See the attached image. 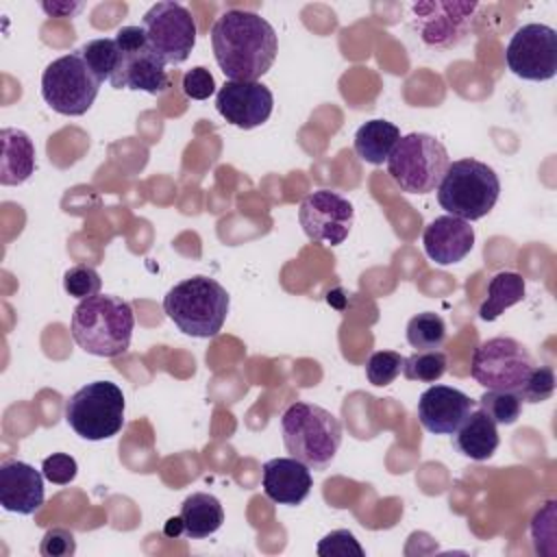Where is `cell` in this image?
<instances>
[{
  "label": "cell",
  "instance_id": "6da1fadb",
  "mask_svg": "<svg viewBox=\"0 0 557 557\" xmlns=\"http://www.w3.org/2000/svg\"><path fill=\"white\" fill-rule=\"evenodd\" d=\"M211 46L215 63L228 81H259L276 59L278 37L259 13L228 9L211 28Z\"/></svg>",
  "mask_w": 557,
  "mask_h": 557
},
{
  "label": "cell",
  "instance_id": "7a4b0ae2",
  "mask_svg": "<svg viewBox=\"0 0 557 557\" xmlns=\"http://www.w3.org/2000/svg\"><path fill=\"white\" fill-rule=\"evenodd\" d=\"M135 315L126 300L96 294L81 300L72 313V337L89 355L117 357L128 350Z\"/></svg>",
  "mask_w": 557,
  "mask_h": 557
},
{
  "label": "cell",
  "instance_id": "3957f363",
  "mask_svg": "<svg viewBox=\"0 0 557 557\" xmlns=\"http://www.w3.org/2000/svg\"><path fill=\"white\" fill-rule=\"evenodd\" d=\"M281 435L289 457L324 470L339 450L342 422L320 405L296 400L281 416Z\"/></svg>",
  "mask_w": 557,
  "mask_h": 557
},
{
  "label": "cell",
  "instance_id": "277c9868",
  "mask_svg": "<svg viewBox=\"0 0 557 557\" xmlns=\"http://www.w3.org/2000/svg\"><path fill=\"white\" fill-rule=\"evenodd\" d=\"M228 305L226 289L202 274L176 283L163 298L168 318L191 337H215L224 326Z\"/></svg>",
  "mask_w": 557,
  "mask_h": 557
},
{
  "label": "cell",
  "instance_id": "5b68a950",
  "mask_svg": "<svg viewBox=\"0 0 557 557\" xmlns=\"http://www.w3.org/2000/svg\"><path fill=\"white\" fill-rule=\"evenodd\" d=\"M498 196V174L494 168L472 157L448 163L437 185V202L442 209L466 222L485 218L494 209Z\"/></svg>",
  "mask_w": 557,
  "mask_h": 557
},
{
  "label": "cell",
  "instance_id": "8992f818",
  "mask_svg": "<svg viewBox=\"0 0 557 557\" xmlns=\"http://www.w3.org/2000/svg\"><path fill=\"white\" fill-rule=\"evenodd\" d=\"M387 174L405 194H429L437 189L450 159L446 146L429 133L400 137L387 157Z\"/></svg>",
  "mask_w": 557,
  "mask_h": 557
},
{
  "label": "cell",
  "instance_id": "52a82bcc",
  "mask_svg": "<svg viewBox=\"0 0 557 557\" xmlns=\"http://www.w3.org/2000/svg\"><path fill=\"white\" fill-rule=\"evenodd\" d=\"M124 394L111 381H94L76 389L65 403V422L89 442L117 435L124 426Z\"/></svg>",
  "mask_w": 557,
  "mask_h": 557
},
{
  "label": "cell",
  "instance_id": "ba28073f",
  "mask_svg": "<svg viewBox=\"0 0 557 557\" xmlns=\"http://www.w3.org/2000/svg\"><path fill=\"white\" fill-rule=\"evenodd\" d=\"M100 85L81 50H76L48 63L41 74V98L61 115H83L91 109Z\"/></svg>",
  "mask_w": 557,
  "mask_h": 557
},
{
  "label": "cell",
  "instance_id": "9c48e42d",
  "mask_svg": "<svg viewBox=\"0 0 557 557\" xmlns=\"http://www.w3.org/2000/svg\"><path fill=\"white\" fill-rule=\"evenodd\" d=\"M535 361L527 346L513 337H490L481 342L470 361L472 379L485 389L516 392L524 385Z\"/></svg>",
  "mask_w": 557,
  "mask_h": 557
},
{
  "label": "cell",
  "instance_id": "30bf717a",
  "mask_svg": "<svg viewBox=\"0 0 557 557\" xmlns=\"http://www.w3.org/2000/svg\"><path fill=\"white\" fill-rule=\"evenodd\" d=\"M120 61L109 78L115 89H135L146 94H163L170 87L163 59L148 46L141 26H122L115 33Z\"/></svg>",
  "mask_w": 557,
  "mask_h": 557
},
{
  "label": "cell",
  "instance_id": "8fae6325",
  "mask_svg": "<svg viewBox=\"0 0 557 557\" xmlns=\"http://www.w3.org/2000/svg\"><path fill=\"white\" fill-rule=\"evenodd\" d=\"M479 11V2H418L411 7V28L424 46L450 50L474 33Z\"/></svg>",
  "mask_w": 557,
  "mask_h": 557
},
{
  "label": "cell",
  "instance_id": "7c38bea8",
  "mask_svg": "<svg viewBox=\"0 0 557 557\" xmlns=\"http://www.w3.org/2000/svg\"><path fill=\"white\" fill-rule=\"evenodd\" d=\"M141 28L148 46L163 59L165 65H181L196 46V20L187 7L178 2H157L144 17Z\"/></svg>",
  "mask_w": 557,
  "mask_h": 557
},
{
  "label": "cell",
  "instance_id": "4fadbf2b",
  "mask_svg": "<svg viewBox=\"0 0 557 557\" xmlns=\"http://www.w3.org/2000/svg\"><path fill=\"white\" fill-rule=\"evenodd\" d=\"M505 61L524 81H550L557 74V33L546 24H524L511 35Z\"/></svg>",
  "mask_w": 557,
  "mask_h": 557
},
{
  "label": "cell",
  "instance_id": "5bb4252c",
  "mask_svg": "<svg viewBox=\"0 0 557 557\" xmlns=\"http://www.w3.org/2000/svg\"><path fill=\"white\" fill-rule=\"evenodd\" d=\"M298 220L311 242L339 246L355 222V209L348 198L333 189H318L302 198Z\"/></svg>",
  "mask_w": 557,
  "mask_h": 557
},
{
  "label": "cell",
  "instance_id": "9a60e30c",
  "mask_svg": "<svg viewBox=\"0 0 557 557\" xmlns=\"http://www.w3.org/2000/svg\"><path fill=\"white\" fill-rule=\"evenodd\" d=\"M215 109L228 124L250 131L268 122L274 96L261 81H226L218 89Z\"/></svg>",
  "mask_w": 557,
  "mask_h": 557
},
{
  "label": "cell",
  "instance_id": "2e32d148",
  "mask_svg": "<svg viewBox=\"0 0 557 557\" xmlns=\"http://www.w3.org/2000/svg\"><path fill=\"white\" fill-rule=\"evenodd\" d=\"M472 407L474 400L466 392L450 385H431L420 394L416 413L429 433L453 435Z\"/></svg>",
  "mask_w": 557,
  "mask_h": 557
},
{
  "label": "cell",
  "instance_id": "e0dca14e",
  "mask_svg": "<svg viewBox=\"0 0 557 557\" xmlns=\"http://www.w3.org/2000/svg\"><path fill=\"white\" fill-rule=\"evenodd\" d=\"M44 472L20 459L0 463V505L7 511L30 516L44 505Z\"/></svg>",
  "mask_w": 557,
  "mask_h": 557
},
{
  "label": "cell",
  "instance_id": "ac0fdd59",
  "mask_svg": "<svg viewBox=\"0 0 557 557\" xmlns=\"http://www.w3.org/2000/svg\"><path fill=\"white\" fill-rule=\"evenodd\" d=\"M426 257L437 265H453L466 259L474 246V228L457 215H437L422 233Z\"/></svg>",
  "mask_w": 557,
  "mask_h": 557
},
{
  "label": "cell",
  "instance_id": "d6986e66",
  "mask_svg": "<svg viewBox=\"0 0 557 557\" xmlns=\"http://www.w3.org/2000/svg\"><path fill=\"white\" fill-rule=\"evenodd\" d=\"M311 485V468L296 457H274L263 463V492L278 505H300Z\"/></svg>",
  "mask_w": 557,
  "mask_h": 557
},
{
  "label": "cell",
  "instance_id": "ffe728a7",
  "mask_svg": "<svg viewBox=\"0 0 557 557\" xmlns=\"http://www.w3.org/2000/svg\"><path fill=\"white\" fill-rule=\"evenodd\" d=\"M498 444V424L481 407L472 409L453 433V446L457 448V453L474 461L490 459L496 453Z\"/></svg>",
  "mask_w": 557,
  "mask_h": 557
},
{
  "label": "cell",
  "instance_id": "44dd1931",
  "mask_svg": "<svg viewBox=\"0 0 557 557\" xmlns=\"http://www.w3.org/2000/svg\"><path fill=\"white\" fill-rule=\"evenodd\" d=\"M2 157H0V183L22 185L35 172V144L22 128H2Z\"/></svg>",
  "mask_w": 557,
  "mask_h": 557
},
{
  "label": "cell",
  "instance_id": "7402d4cb",
  "mask_svg": "<svg viewBox=\"0 0 557 557\" xmlns=\"http://www.w3.org/2000/svg\"><path fill=\"white\" fill-rule=\"evenodd\" d=\"M183 533L191 540H202L215 533L224 522L222 503L207 492H194L181 505Z\"/></svg>",
  "mask_w": 557,
  "mask_h": 557
},
{
  "label": "cell",
  "instance_id": "603a6c76",
  "mask_svg": "<svg viewBox=\"0 0 557 557\" xmlns=\"http://www.w3.org/2000/svg\"><path fill=\"white\" fill-rule=\"evenodd\" d=\"M400 139V128L387 120H370L361 124L355 133V152L361 161L381 165L387 161L396 141Z\"/></svg>",
  "mask_w": 557,
  "mask_h": 557
},
{
  "label": "cell",
  "instance_id": "cb8c5ba5",
  "mask_svg": "<svg viewBox=\"0 0 557 557\" xmlns=\"http://www.w3.org/2000/svg\"><path fill=\"white\" fill-rule=\"evenodd\" d=\"M524 298V278L518 272H496L487 283V298L479 307V318L496 320L505 309Z\"/></svg>",
  "mask_w": 557,
  "mask_h": 557
},
{
  "label": "cell",
  "instance_id": "d4e9b609",
  "mask_svg": "<svg viewBox=\"0 0 557 557\" xmlns=\"http://www.w3.org/2000/svg\"><path fill=\"white\" fill-rule=\"evenodd\" d=\"M407 342L416 350H440L446 342V322L440 313L422 311L407 322Z\"/></svg>",
  "mask_w": 557,
  "mask_h": 557
},
{
  "label": "cell",
  "instance_id": "484cf974",
  "mask_svg": "<svg viewBox=\"0 0 557 557\" xmlns=\"http://www.w3.org/2000/svg\"><path fill=\"white\" fill-rule=\"evenodd\" d=\"M81 54L87 61V65L91 67V72L98 76L100 83H104L113 76L117 61H120V48H117L115 37L91 39V41L83 44Z\"/></svg>",
  "mask_w": 557,
  "mask_h": 557
},
{
  "label": "cell",
  "instance_id": "4316f807",
  "mask_svg": "<svg viewBox=\"0 0 557 557\" xmlns=\"http://www.w3.org/2000/svg\"><path fill=\"white\" fill-rule=\"evenodd\" d=\"M446 366H448L446 352H442V350H416L413 355L405 357L403 374L409 381L435 383L444 376Z\"/></svg>",
  "mask_w": 557,
  "mask_h": 557
},
{
  "label": "cell",
  "instance_id": "83f0119b",
  "mask_svg": "<svg viewBox=\"0 0 557 557\" xmlns=\"http://www.w3.org/2000/svg\"><path fill=\"white\" fill-rule=\"evenodd\" d=\"M479 407L496 424H513L522 413V400L516 392L507 389H487L479 398Z\"/></svg>",
  "mask_w": 557,
  "mask_h": 557
},
{
  "label": "cell",
  "instance_id": "f1b7e54d",
  "mask_svg": "<svg viewBox=\"0 0 557 557\" xmlns=\"http://www.w3.org/2000/svg\"><path fill=\"white\" fill-rule=\"evenodd\" d=\"M403 361L405 357L396 350H376L370 355L366 363V374L372 385L385 387L394 383V379L403 372Z\"/></svg>",
  "mask_w": 557,
  "mask_h": 557
},
{
  "label": "cell",
  "instance_id": "f546056e",
  "mask_svg": "<svg viewBox=\"0 0 557 557\" xmlns=\"http://www.w3.org/2000/svg\"><path fill=\"white\" fill-rule=\"evenodd\" d=\"M102 287V281H100V274L96 272V268L91 265H85V263H78V265H72L65 274H63V289L78 298V300H85L89 296H96Z\"/></svg>",
  "mask_w": 557,
  "mask_h": 557
},
{
  "label": "cell",
  "instance_id": "4dcf8cb0",
  "mask_svg": "<svg viewBox=\"0 0 557 557\" xmlns=\"http://www.w3.org/2000/svg\"><path fill=\"white\" fill-rule=\"evenodd\" d=\"M555 392V372L548 366H535L524 381V385L518 389V396L522 403H542L548 400Z\"/></svg>",
  "mask_w": 557,
  "mask_h": 557
},
{
  "label": "cell",
  "instance_id": "1f68e13d",
  "mask_svg": "<svg viewBox=\"0 0 557 557\" xmlns=\"http://www.w3.org/2000/svg\"><path fill=\"white\" fill-rule=\"evenodd\" d=\"M320 557H363V548L348 529H337L326 533L318 542Z\"/></svg>",
  "mask_w": 557,
  "mask_h": 557
},
{
  "label": "cell",
  "instance_id": "d6a6232c",
  "mask_svg": "<svg viewBox=\"0 0 557 557\" xmlns=\"http://www.w3.org/2000/svg\"><path fill=\"white\" fill-rule=\"evenodd\" d=\"M41 472H44V476H46L50 483L67 485V483H72V481L76 479L78 466H76V459H74L72 455L52 453L50 457L44 459Z\"/></svg>",
  "mask_w": 557,
  "mask_h": 557
},
{
  "label": "cell",
  "instance_id": "836d02e7",
  "mask_svg": "<svg viewBox=\"0 0 557 557\" xmlns=\"http://www.w3.org/2000/svg\"><path fill=\"white\" fill-rule=\"evenodd\" d=\"M183 94L191 100H207L215 91V81L211 72L202 65L191 67L183 74Z\"/></svg>",
  "mask_w": 557,
  "mask_h": 557
},
{
  "label": "cell",
  "instance_id": "e575fe53",
  "mask_svg": "<svg viewBox=\"0 0 557 557\" xmlns=\"http://www.w3.org/2000/svg\"><path fill=\"white\" fill-rule=\"evenodd\" d=\"M74 550H76V540L67 529L57 527L46 531V535L41 537L39 553L46 557H67V555H74Z\"/></svg>",
  "mask_w": 557,
  "mask_h": 557
},
{
  "label": "cell",
  "instance_id": "d590c367",
  "mask_svg": "<svg viewBox=\"0 0 557 557\" xmlns=\"http://www.w3.org/2000/svg\"><path fill=\"white\" fill-rule=\"evenodd\" d=\"M41 9L52 17H72L83 9V2H41Z\"/></svg>",
  "mask_w": 557,
  "mask_h": 557
},
{
  "label": "cell",
  "instance_id": "8d00e7d4",
  "mask_svg": "<svg viewBox=\"0 0 557 557\" xmlns=\"http://www.w3.org/2000/svg\"><path fill=\"white\" fill-rule=\"evenodd\" d=\"M165 535H170V537H174V535H181L183 533V520H181V516L178 518H170L168 522H165Z\"/></svg>",
  "mask_w": 557,
  "mask_h": 557
}]
</instances>
